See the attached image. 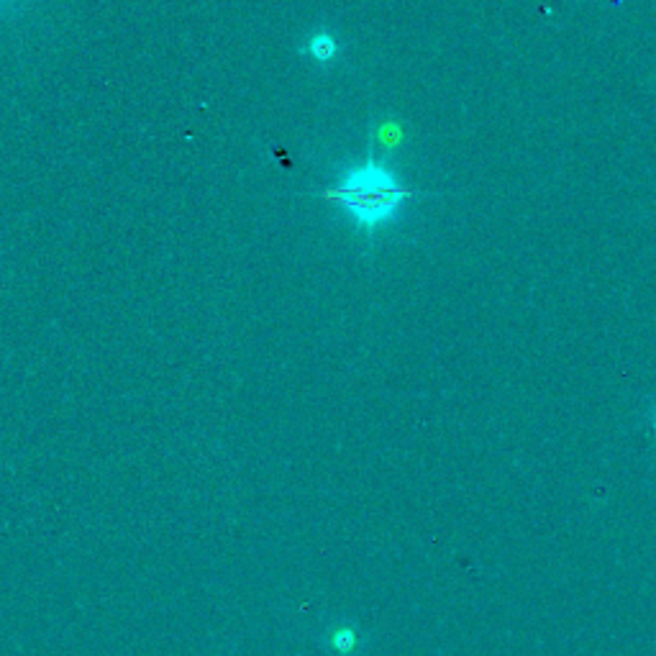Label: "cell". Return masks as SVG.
<instances>
[{
  "instance_id": "obj_1",
  "label": "cell",
  "mask_w": 656,
  "mask_h": 656,
  "mask_svg": "<svg viewBox=\"0 0 656 656\" xmlns=\"http://www.w3.org/2000/svg\"><path fill=\"white\" fill-rule=\"evenodd\" d=\"M410 195L413 190L405 188L390 167L377 162L372 147L364 164L346 170L334 188L321 190V198L344 208L364 234H375L380 226L393 221Z\"/></svg>"
},
{
  "instance_id": "obj_2",
  "label": "cell",
  "mask_w": 656,
  "mask_h": 656,
  "mask_svg": "<svg viewBox=\"0 0 656 656\" xmlns=\"http://www.w3.org/2000/svg\"><path fill=\"white\" fill-rule=\"evenodd\" d=\"M321 646L331 656H354L362 646V636L352 623H331L321 631Z\"/></svg>"
},
{
  "instance_id": "obj_3",
  "label": "cell",
  "mask_w": 656,
  "mask_h": 656,
  "mask_svg": "<svg viewBox=\"0 0 656 656\" xmlns=\"http://www.w3.org/2000/svg\"><path fill=\"white\" fill-rule=\"evenodd\" d=\"M300 52L311 54L318 65H326V62H331V59L339 54V44H336V39L331 34H316L308 39V44H305Z\"/></svg>"
},
{
  "instance_id": "obj_4",
  "label": "cell",
  "mask_w": 656,
  "mask_h": 656,
  "mask_svg": "<svg viewBox=\"0 0 656 656\" xmlns=\"http://www.w3.org/2000/svg\"><path fill=\"white\" fill-rule=\"evenodd\" d=\"M380 139L385 141V144H390V147H393V144H398V141H400V129L395 126V123H385V126L380 129Z\"/></svg>"
},
{
  "instance_id": "obj_5",
  "label": "cell",
  "mask_w": 656,
  "mask_h": 656,
  "mask_svg": "<svg viewBox=\"0 0 656 656\" xmlns=\"http://www.w3.org/2000/svg\"><path fill=\"white\" fill-rule=\"evenodd\" d=\"M654 428H656V421H654Z\"/></svg>"
}]
</instances>
